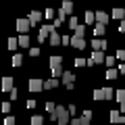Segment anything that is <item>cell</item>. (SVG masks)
<instances>
[{"label":"cell","instance_id":"cell-1","mask_svg":"<svg viewBox=\"0 0 125 125\" xmlns=\"http://www.w3.org/2000/svg\"><path fill=\"white\" fill-rule=\"evenodd\" d=\"M71 113H69V108H65V106H56V113L54 115H50V119L52 121H56L58 125H71Z\"/></svg>","mask_w":125,"mask_h":125},{"label":"cell","instance_id":"cell-2","mask_svg":"<svg viewBox=\"0 0 125 125\" xmlns=\"http://www.w3.org/2000/svg\"><path fill=\"white\" fill-rule=\"evenodd\" d=\"M50 71H52V77L54 79H61L62 77V56H50Z\"/></svg>","mask_w":125,"mask_h":125},{"label":"cell","instance_id":"cell-3","mask_svg":"<svg viewBox=\"0 0 125 125\" xmlns=\"http://www.w3.org/2000/svg\"><path fill=\"white\" fill-rule=\"evenodd\" d=\"M52 31H54V25H42L40 31H38V42L42 44L46 38H50V33H52Z\"/></svg>","mask_w":125,"mask_h":125},{"label":"cell","instance_id":"cell-4","mask_svg":"<svg viewBox=\"0 0 125 125\" xmlns=\"http://www.w3.org/2000/svg\"><path fill=\"white\" fill-rule=\"evenodd\" d=\"M31 23H29V19H17V31H21V36H27V31L31 29Z\"/></svg>","mask_w":125,"mask_h":125},{"label":"cell","instance_id":"cell-5","mask_svg":"<svg viewBox=\"0 0 125 125\" xmlns=\"http://www.w3.org/2000/svg\"><path fill=\"white\" fill-rule=\"evenodd\" d=\"M104 61H106V56H104L102 52H92V56L88 58V65H90V67H94V65H102Z\"/></svg>","mask_w":125,"mask_h":125},{"label":"cell","instance_id":"cell-6","mask_svg":"<svg viewBox=\"0 0 125 125\" xmlns=\"http://www.w3.org/2000/svg\"><path fill=\"white\" fill-rule=\"evenodd\" d=\"M61 79H62V83H65V88H67V90H73V88H75V83H73L75 75H73L71 71H65V73H62V77H61Z\"/></svg>","mask_w":125,"mask_h":125},{"label":"cell","instance_id":"cell-7","mask_svg":"<svg viewBox=\"0 0 125 125\" xmlns=\"http://www.w3.org/2000/svg\"><path fill=\"white\" fill-rule=\"evenodd\" d=\"M27 88H29V92H40V90H44V81L42 79H29Z\"/></svg>","mask_w":125,"mask_h":125},{"label":"cell","instance_id":"cell-8","mask_svg":"<svg viewBox=\"0 0 125 125\" xmlns=\"http://www.w3.org/2000/svg\"><path fill=\"white\" fill-rule=\"evenodd\" d=\"M92 48H94V52H102V50L106 48V40H102V38H94Z\"/></svg>","mask_w":125,"mask_h":125},{"label":"cell","instance_id":"cell-9","mask_svg":"<svg viewBox=\"0 0 125 125\" xmlns=\"http://www.w3.org/2000/svg\"><path fill=\"white\" fill-rule=\"evenodd\" d=\"M48 44H50V46H58V44H62V36H58V31H56V29H54L52 33H50Z\"/></svg>","mask_w":125,"mask_h":125},{"label":"cell","instance_id":"cell-10","mask_svg":"<svg viewBox=\"0 0 125 125\" xmlns=\"http://www.w3.org/2000/svg\"><path fill=\"white\" fill-rule=\"evenodd\" d=\"M111 123H125V115H121V111H111Z\"/></svg>","mask_w":125,"mask_h":125},{"label":"cell","instance_id":"cell-11","mask_svg":"<svg viewBox=\"0 0 125 125\" xmlns=\"http://www.w3.org/2000/svg\"><path fill=\"white\" fill-rule=\"evenodd\" d=\"M71 46H73V48H79V50H83L88 44H85V40H83V38H77V36H73V38H71Z\"/></svg>","mask_w":125,"mask_h":125},{"label":"cell","instance_id":"cell-12","mask_svg":"<svg viewBox=\"0 0 125 125\" xmlns=\"http://www.w3.org/2000/svg\"><path fill=\"white\" fill-rule=\"evenodd\" d=\"M27 19H29L31 25H38V23H40V19H42V13H40V10H31Z\"/></svg>","mask_w":125,"mask_h":125},{"label":"cell","instance_id":"cell-13","mask_svg":"<svg viewBox=\"0 0 125 125\" xmlns=\"http://www.w3.org/2000/svg\"><path fill=\"white\" fill-rule=\"evenodd\" d=\"M2 90H4V92H13L15 90V85H13V77H4V79H2Z\"/></svg>","mask_w":125,"mask_h":125},{"label":"cell","instance_id":"cell-14","mask_svg":"<svg viewBox=\"0 0 125 125\" xmlns=\"http://www.w3.org/2000/svg\"><path fill=\"white\" fill-rule=\"evenodd\" d=\"M92 31H94V38H102V36H104V31H106V25H100V23H96Z\"/></svg>","mask_w":125,"mask_h":125},{"label":"cell","instance_id":"cell-15","mask_svg":"<svg viewBox=\"0 0 125 125\" xmlns=\"http://www.w3.org/2000/svg\"><path fill=\"white\" fill-rule=\"evenodd\" d=\"M96 23H100V25H106V23H108V15L102 13V10H98V13H96Z\"/></svg>","mask_w":125,"mask_h":125},{"label":"cell","instance_id":"cell-16","mask_svg":"<svg viewBox=\"0 0 125 125\" xmlns=\"http://www.w3.org/2000/svg\"><path fill=\"white\" fill-rule=\"evenodd\" d=\"M113 19H121V21H125V10L123 9H113Z\"/></svg>","mask_w":125,"mask_h":125},{"label":"cell","instance_id":"cell-17","mask_svg":"<svg viewBox=\"0 0 125 125\" xmlns=\"http://www.w3.org/2000/svg\"><path fill=\"white\" fill-rule=\"evenodd\" d=\"M19 48H29V36H19Z\"/></svg>","mask_w":125,"mask_h":125},{"label":"cell","instance_id":"cell-18","mask_svg":"<svg viewBox=\"0 0 125 125\" xmlns=\"http://www.w3.org/2000/svg\"><path fill=\"white\" fill-rule=\"evenodd\" d=\"M62 23H65V13H62V10H58V15H56V21H54V29H56V27H61Z\"/></svg>","mask_w":125,"mask_h":125},{"label":"cell","instance_id":"cell-19","mask_svg":"<svg viewBox=\"0 0 125 125\" xmlns=\"http://www.w3.org/2000/svg\"><path fill=\"white\" fill-rule=\"evenodd\" d=\"M102 92H104V100H113V98H115L113 88H102Z\"/></svg>","mask_w":125,"mask_h":125},{"label":"cell","instance_id":"cell-20","mask_svg":"<svg viewBox=\"0 0 125 125\" xmlns=\"http://www.w3.org/2000/svg\"><path fill=\"white\" fill-rule=\"evenodd\" d=\"M17 48H19V38H10V40H9V50L15 52Z\"/></svg>","mask_w":125,"mask_h":125},{"label":"cell","instance_id":"cell-21","mask_svg":"<svg viewBox=\"0 0 125 125\" xmlns=\"http://www.w3.org/2000/svg\"><path fill=\"white\" fill-rule=\"evenodd\" d=\"M56 85H58V79H54V77H52V79H48V81L44 83V88H46V90H54Z\"/></svg>","mask_w":125,"mask_h":125},{"label":"cell","instance_id":"cell-22","mask_svg":"<svg viewBox=\"0 0 125 125\" xmlns=\"http://www.w3.org/2000/svg\"><path fill=\"white\" fill-rule=\"evenodd\" d=\"M61 10H62L65 15H67V13H71V10H73V2H69V0H67V2H62Z\"/></svg>","mask_w":125,"mask_h":125},{"label":"cell","instance_id":"cell-23","mask_svg":"<svg viewBox=\"0 0 125 125\" xmlns=\"http://www.w3.org/2000/svg\"><path fill=\"white\" fill-rule=\"evenodd\" d=\"M115 98H117V102H125V90H117L115 92Z\"/></svg>","mask_w":125,"mask_h":125},{"label":"cell","instance_id":"cell-24","mask_svg":"<svg viewBox=\"0 0 125 125\" xmlns=\"http://www.w3.org/2000/svg\"><path fill=\"white\" fill-rule=\"evenodd\" d=\"M85 23H96V13H92V10H88V13H85Z\"/></svg>","mask_w":125,"mask_h":125},{"label":"cell","instance_id":"cell-25","mask_svg":"<svg viewBox=\"0 0 125 125\" xmlns=\"http://www.w3.org/2000/svg\"><path fill=\"white\" fill-rule=\"evenodd\" d=\"M21 62H23L21 54H13V67H21Z\"/></svg>","mask_w":125,"mask_h":125},{"label":"cell","instance_id":"cell-26","mask_svg":"<svg viewBox=\"0 0 125 125\" xmlns=\"http://www.w3.org/2000/svg\"><path fill=\"white\" fill-rule=\"evenodd\" d=\"M117 75H119V69H108L106 71V79H117Z\"/></svg>","mask_w":125,"mask_h":125},{"label":"cell","instance_id":"cell-27","mask_svg":"<svg viewBox=\"0 0 125 125\" xmlns=\"http://www.w3.org/2000/svg\"><path fill=\"white\" fill-rule=\"evenodd\" d=\"M73 65H75V67H85V65H88V61H85V58H81V56H77L75 61H73Z\"/></svg>","mask_w":125,"mask_h":125},{"label":"cell","instance_id":"cell-28","mask_svg":"<svg viewBox=\"0 0 125 125\" xmlns=\"http://www.w3.org/2000/svg\"><path fill=\"white\" fill-rule=\"evenodd\" d=\"M83 33H85V25H79L75 31H73V36H77V38H83Z\"/></svg>","mask_w":125,"mask_h":125},{"label":"cell","instance_id":"cell-29","mask_svg":"<svg viewBox=\"0 0 125 125\" xmlns=\"http://www.w3.org/2000/svg\"><path fill=\"white\" fill-rule=\"evenodd\" d=\"M29 125H44V119H42L40 115H36V117H31V123Z\"/></svg>","mask_w":125,"mask_h":125},{"label":"cell","instance_id":"cell-30","mask_svg":"<svg viewBox=\"0 0 125 125\" xmlns=\"http://www.w3.org/2000/svg\"><path fill=\"white\" fill-rule=\"evenodd\" d=\"M94 100H104V92L102 90H94V96H92Z\"/></svg>","mask_w":125,"mask_h":125},{"label":"cell","instance_id":"cell-31","mask_svg":"<svg viewBox=\"0 0 125 125\" xmlns=\"http://www.w3.org/2000/svg\"><path fill=\"white\" fill-rule=\"evenodd\" d=\"M46 111H48L50 115H54V113H56V104L54 102H46Z\"/></svg>","mask_w":125,"mask_h":125},{"label":"cell","instance_id":"cell-32","mask_svg":"<svg viewBox=\"0 0 125 125\" xmlns=\"http://www.w3.org/2000/svg\"><path fill=\"white\" fill-rule=\"evenodd\" d=\"M69 27H71V29H73V31H75V29H77V27H79V21H77V19H75V17H71V19H69Z\"/></svg>","mask_w":125,"mask_h":125},{"label":"cell","instance_id":"cell-33","mask_svg":"<svg viewBox=\"0 0 125 125\" xmlns=\"http://www.w3.org/2000/svg\"><path fill=\"white\" fill-rule=\"evenodd\" d=\"M115 62H117V56H106V61H104V65H108L111 69H115V67H113Z\"/></svg>","mask_w":125,"mask_h":125},{"label":"cell","instance_id":"cell-34","mask_svg":"<svg viewBox=\"0 0 125 125\" xmlns=\"http://www.w3.org/2000/svg\"><path fill=\"white\" fill-rule=\"evenodd\" d=\"M71 38H73V36H67V33H62V46H71Z\"/></svg>","mask_w":125,"mask_h":125},{"label":"cell","instance_id":"cell-35","mask_svg":"<svg viewBox=\"0 0 125 125\" xmlns=\"http://www.w3.org/2000/svg\"><path fill=\"white\" fill-rule=\"evenodd\" d=\"M44 15H46V19H52L54 15H56V10H54V9H46V13H44Z\"/></svg>","mask_w":125,"mask_h":125},{"label":"cell","instance_id":"cell-36","mask_svg":"<svg viewBox=\"0 0 125 125\" xmlns=\"http://www.w3.org/2000/svg\"><path fill=\"white\" fill-rule=\"evenodd\" d=\"M4 125H15V117H13V115H6V119H4Z\"/></svg>","mask_w":125,"mask_h":125},{"label":"cell","instance_id":"cell-37","mask_svg":"<svg viewBox=\"0 0 125 125\" xmlns=\"http://www.w3.org/2000/svg\"><path fill=\"white\" fill-rule=\"evenodd\" d=\"M29 54H31V56H40V48H38V46L29 48Z\"/></svg>","mask_w":125,"mask_h":125},{"label":"cell","instance_id":"cell-38","mask_svg":"<svg viewBox=\"0 0 125 125\" xmlns=\"http://www.w3.org/2000/svg\"><path fill=\"white\" fill-rule=\"evenodd\" d=\"M2 113H10V102H4V104H2Z\"/></svg>","mask_w":125,"mask_h":125},{"label":"cell","instance_id":"cell-39","mask_svg":"<svg viewBox=\"0 0 125 125\" xmlns=\"http://www.w3.org/2000/svg\"><path fill=\"white\" fill-rule=\"evenodd\" d=\"M117 58L123 61V58H125V50H117Z\"/></svg>","mask_w":125,"mask_h":125},{"label":"cell","instance_id":"cell-40","mask_svg":"<svg viewBox=\"0 0 125 125\" xmlns=\"http://www.w3.org/2000/svg\"><path fill=\"white\" fill-rule=\"evenodd\" d=\"M17 96H19V92H17V88H15L13 92H10V100H17Z\"/></svg>","mask_w":125,"mask_h":125},{"label":"cell","instance_id":"cell-41","mask_svg":"<svg viewBox=\"0 0 125 125\" xmlns=\"http://www.w3.org/2000/svg\"><path fill=\"white\" fill-rule=\"evenodd\" d=\"M81 117H83V119H92V111H83V115H81Z\"/></svg>","mask_w":125,"mask_h":125},{"label":"cell","instance_id":"cell-42","mask_svg":"<svg viewBox=\"0 0 125 125\" xmlns=\"http://www.w3.org/2000/svg\"><path fill=\"white\" fill-rule=\"evenodd\" d=\"M71 125H81V119H79V117H75V119H71Z\"/></svg>","mask_w":125,"mask_h":125},{"label":"cell","instance_id":"cell-43","mask_svg":"<svg viewBox=\"0 0 125 125\" xmlns=\"http://www.w3.org/2000/svg\"><path fill=\"white\" fill-rule=\"evenodd\" d=\"M27 108H36V100H27Z\"/></svg>","mask_w":125,"mask_h":125},{"label":"cell","instance_id":"cell-44","mask_svg":"<svg viewBox=\"0 0 125 125\" xmlns=\"http://www.w3.org/2000/svg\"><path fill=\"white\" fill-rule=\"evenodd\" d=\"M119 73H123V75H125V62H121V65H119Z\"/></svg>","mask_w":125,"mask_h":125},{"label":"cell","instance_id":"cell-45","mask_svg":"<svg viewBox=\"0 0 125 125\" xmlns=\"http://www.w3.org/2000/svg\"><path fill=\"white\" fill-rule=\"evenodd\" d=\"M119 111H121V115H125V102L119 104Z\"/></svg>","mask_w":125,"mask_h":125},{"label":"cell","instance_id":"cell-46","mask_svg":"<svg viewBox=\"0 0 125 125\" xmlns=\"http://www.w3.org/2000/svg\"><path fill=\"white\" fill-rule=\"evenodd\" d=\"M119 31H121V33H125V21H121V25H119Z\"/></svg>","mask_w":125,"mask_h":125}]
</instances>
